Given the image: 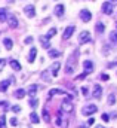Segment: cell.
Returning a JSON list of instances; mask_svg holds the SVG:
<instances>
[{
    "label": "cell",
    "instance_id": "obj_1",
    "mask_svg": "<svg viewBox=\"0 0 117 128\" xmlns=\"http://www.w3.org/2000/svg\"><path fill=\"white\" fill-rule=\"evenodd\" d=\"M76 61H77V57L76 55H71L67 61V66H65V73L67 74H71L74 72V67H76Z\"/></svg>",
    "mask_w": 117,
    "mask_h": 128
},
{
    "label": "cell",
    "instance_id": "obj_2",
    "mask_svg": "<svg viewBox=\"0 0 117 128\" xmlns=\"http://www.w3.org/2000/svg\"><path fill=\"white\" fill-rule=\"evenodd\" d=\"M61 109H62L64 112H67V113H71V112L74 110V104L71 103L70 98H65V100L62 101V104H61Z\"/></svg>",
    "mask_w": 117,
    "mask_h": 128
},
{
    "label": "cell",
    "instance_id": "obj_3",
    "mask_svg": "<svg viewBox=\"0 0 117 128\" xmlns=\"http://www.w3.org/2000/svg\"><path fill=\"white\" fill-rule=\"evenodd\" d=\"M96 110H98V106H96V104H86V106L82 109V113H83L85 116H89V115L95 113Z\"/></svg>",
    "mask_w": 117,
    "mask_h": 128
},
{
    "label": "cell",
    "instance_id": "obj_4",
    "mask_svg": "<svg viewBox=\"0 0 117 128\" xmlns=\"http://www.w3.org/2000/svg\"><path fill=\"white\" fill-rule=\"evenodd\" d=\"M79 16H80V20L85 21V22H89V21L92 20V14L89 12V9H82L80 14H79Z\"/></svg>",
    "mask_w": 117,
    "mask_h": 128
},
{
    "label": "cell",
    "instance_id": "obj_5",
    "mask_svg": "<svg viewBox=\"0 0 117 128\" xmlns=\"http://www.w3.org/2000/svg\"><path fill=\"white\" fill-rule=\"evenodd\" d=\"M113 2H104L102 3V12L105 14V15H111L113 14Z\"/></svg>",
    "mask_w": 117,
    "mask_h": 128
},
{
    "label": "cell",
    "instance_id": "obj_6",
    "mask_svg": "<svg viewBox=\"0 0 117 128\" xmlns=\"http://www.w3.org/2000/svg\"><path fill=\"white\" fill-rule=\"evenodd\" d=\"M74 30H76V27L74 26H68L65 30H64V34H62V39L64 40H67V39H70L71 36H73V33H74Z\"/></svg>",
    "mask_w": 117,
    "mask_h": 128
},
{
    "label": "cell",
    "instance_id": "obj_7",
    "mask_svg": "<svg viewBox=\"0 0 117 128\" xmlns=\"http://www.w3.org/2000/svg\"><path fill=\"white\" fill-rule=\"evenodd\" d=\"M24 14H25V16H28V18H33V16L36 15V8H34L33 4H28V6H25V8H24Z\"/></svg>",
    "mask_w": 117,
    "mask_h": 128
},
{
    "label": "cell",
    "instance_id": "obj_8",
    "mask_svg": "<svg viewBox=\"0 0 117 128\" xmlns=\"http://www.w3.org/2000/svg\"><path fill=\"white\" fill-rule=\"evenodd\" d=\"M79 42H80V45H85L86 42H90V34L89 32H83L80 36H79Z\"/></svg>",
    "mask_w": 117,
    "mask_h": 128
},
{
    "label": "cell",
    "instance_id": "obj_9",
    "mask_svg": "<svg viewBox=\"0 0 117 128\" xmlns=\"http://www.w3.org/2000/svg\"><path fill=\"white\" fill-rule=\"evenodd\" d=\"M6 21H9V26H10L12 28H16V27H18V20H16L15 15H7V20H6Z\"/></svg>",
    "mask_w": 117,
    "mask_h": 128
},
{
    "label": "cell",
    "instance_id": "obj_10",
    "mask_svg": "<svg viewBox=\"0 0 117 128\" xmlns=\"http://www.w3.org/2000/svg\"><path fill=\"white\" fill-rule=\"evenodd\" d=\"M59 68H61V63H58V61H55V63L51 66V72H52V76H58V72H59Z\"/></svg>",
    "mask_w": 117,
    "mask_h": 128
},
{
    "label": "cell",
    "instance_id": "obj_11",
    "mask_svg": "<svg viewBox=\"0 0 117 128\" xmlns=\"http://www.w3.org/2000/svg\"><path fill=\"white\" fill-rule=\"evenodd\" d=\"M39 40H40V43H42V46H43L45 49H49V48H51V42H49V39H48L46 36H40Z\"/></svg>",
    "mask_w": 117,
    "mask_h": 128
},
{
    "label": "cell",
    "instance_id": "obj_12",
    "mask_svg": "<svg viewBox=\"0 0 117 128\" xmlns=\"http://www.w3.org/2000/svg\"><path fill=\"white\" fill-rule=\"evenodd\" d=\"M12 82H15V79H7V80H3V82H0V91H1V92H4V91L7 90V86H9Z\"/></svg>",
    "mask_w": 117,
    "mask_h": 128
},
{
    "label": "cell",
    "instance_id": "obj_13",
    "mask_svg": "<svg viewBox=\"0 0 117 128\" xmlns=\"http://www.w3.org/2000/svg\"><path fill=\"white\" fill-rule=\"evenodd\" d=\"M40 76H42V80H45V82H52V76H51L49 70H43Z\"/></svg>",
    "mask_w": 117,
    "mask_h": 128
},
{
    "label": "cell",
    "instance_id": "obj_14",
    "mask_svg": "<svg viewBox=\"0 0 117 128\" xmlns=\"http://www.w3.org/2000/svg\"><path fill=\"white\" fill-rule=\"evenodd\" d=\"M108 40H110V43H111V45H114V46H116V45H117V30H114V32L110 33Z\"/></svg>",
    "mask_w": 117,
    "mask_h": 128
},
{
    "label": "cell",
    "instance_id": "obj_15",
    "mask_svg": "<svg viewBox=\"0 0 117 128\" xmlns=\"http://www.w3.org/2000/svg\"><path fill=\"white\" fill-rule=\"evenodd\" d=\"M83 67H85V73H90V72L93 70V63L89 61V60H86V61L83 63Z\"/></svg>",
    "mask_w": 117,
    "mask_h": 128
},
{
    "label": "cell",
    "instance_id": "obj_16",
    "mask_svg": "<svg viewBox=\"0 0 117 128\" xmlns=\"http://www.w3.org/2000/svg\"><path fill=\"white\" fill-rule=\"evenodd\" d=\"M95 30H96V33L102 34V33L105 32V26H104L101 21H96V24H95Z\"/></svg>",
    "mask_w": 117,
    "mask_h": 128
},
{
    "label": "cell",
    "instance_id": "obj_17",
    "mask_svg": "<svg viewBox=\"0 0 117 128\" xmlns=\"http://www.w3.org/2000/svg\"><path fill=\"white\" fill-rule=\"evenodd\" d=\"M101 96H102V88L99 85H95L93 86V97L95 98H101Z\"/></svg>",
    "mask_w": 117,
    "mask_h": 128
},
{
    "label": "cell",
    "instance_id": "obj_18",
    "mask_svg": "<svg viewBox=\"0 0 117 128\" xmlns=\"http://www.w3.org/2000/svg\"><path fill=\"white\" fill-rule=\"evenodd\" d=\"M6 20H7V9L0 8V22H4Z\"/></svg>",
    "mask_w": 117,
    "mask_h": 128
},
{
    "label": "cell",
    "instance_id": "obj_19",
    "mask_svg": "<svg viewBox=\"0 0 117 128\" xmlns=\"http://www.w3.org/2000/svg\"><path fill=\"white\" fill-rule=\"evenodd\" d=\"M64 9H65L64 4H57V6H55V15L61 18V16L64 15Z\"/></svg>",
    "mask_w": 117,
    "mask_h": 128
},
{
    "label": "cell",
    "instance_id": "obj_20",
    "mask_svg": "<svg viewBox=\"0 0 117 128\" xmlns=\"http://www.w3.org/2000/svg\"><path fill=\"white\" fill-rule=\"evenodd\" d=\"M37 90H39V86H37V85H30V88L27 90V94H28V96L31 97V98H33V97L36 96Z\"/></svg>",
    "mask_w": 117,
    "mask_h": 128
},
{
    "label": "cell",
    "instance_id": "obj_21",
    "mask_svg": "<svg viewBox=\"0 0 117 128\" xmlns=\"http://www.w3.org/2000/svg\"><path fill=\"white\" fill-rule=\"evenodd\" d=\"M36 55H37V49H36V48H31V51H30V55H28V63H34V60H36Z\"/></svg>",
    "mask_w": 117,
    "mask_h": 128
},
{
    "label": "cell",
    "instance_id": "obj_22",
    "mask_svg": "<svg viewBox=\"0 0 117 128\" xmlns=\"http://www.w3.org/2000/svg\"><path fill=\"white\" fill-rule=\"evenodd\" d=\"M9 64H10V67H12L13 70H16V72H19V70H21V64L18 63L16 60H13V58H12V60L9 61Z\"/></svg>",
    "mask_w": 117,
    "mask_h": 128
},
{
    "label": "cell",
    "instance_id": "obj_23",
    "mask_svg": "<svg viewBox=\"0 0 117 128\" xmlns=\"http://www.w3.org/2000/svg\"><path fill=\"white\" fill-rule=\"evenodd\" d=\"M54 94H65V91H64V90H58V88H55V90L49 91V94H48V100H51Z\"/></svg>",
    "mask_w": 117,
    "mask_h": 128
},
{
    "label": "cell",
    "instance_id": "obj_24",
    "mask_svg": "<svg viewBox=\"0 0 117 128\" xmlns=\"http://www.w3.org/2000/svg\"><path fill=\"white\" fill-rule=\"evenodd\" d=\"M25 94H27V91H25V90H22V88H19V90H16V91H15V94H13V96L16 97V98H24Z\"/></svg>",
    "mask_w": 117,
    "mask_h": 128
},
{
    "label": "cell",
    "instance_id": "obj_25",
    "mask_svg": "<svg viewBox=\"0 0 117 128\" xmlns=\"http://www.w3.org/2000/svg\"><path fill=\"white\" fill-rule=\"evenodd\" d=\"M30 121H31L33 124H39V122H40V118H39V115H37L36 112H33V113L30 115Z\"/></svg>",
    "mask_w": 117,
    "mask_h": 128
},
{
    "label": "cell",
    "instance_id": "obj_26",
    "mask_svg": "<svg viewBox=\"0 0 117 128\" xmlns=\"http://www.w3.org/2000/svg\"><path fill=\"white\" fill-rule=\"evenodd\" d=\"M49 57L51 58H58V57H61V52L57 51V49H49Z\"/></svg>",
    "mask_w": 117,
    "mask_h": 128
},
{
    "label": "cell",
    "instance_id": "obj_27",
    "mask_svg": "<svg viewBox=\"0 0 117 128\" xmlns=\"http://www.w3.org/2000/svg\"><path fill=\"white\" fill-rule=\"evenodd\" d=\"M57 125L61 127V128H67V127H68V122H67V121H62V119H61V116H59L58 121H57Z\"/></svg>",
    "mask_w": 117,
    "mask_h": 128
},
{
    "label": "cell",
    "instance_id": "obj_28",
    "mask_svg": "<svg viewBox=\"0 0 117 128\" xmlns=\"http://www.w3.org/2000/svg\"><path fill=\"white\" fill-rule=\"evenodd\" d=\"M3 43H4V48H6V49H12V45H13V43H12L10 39H4Z\"/></svg>",
    "mask_w": 117,
    "mask_h": 128
},
{
    "label": "cell",
    "instance_id": "obj_29",
    "mask_svg": "<svg viewBox=\"0 0 117 128\" xmlns=\"http://www.w3.org/2000/svg\"><path fill=\"white\" fill-rule=\"evenodd\" d=\"M28 104L31 106V107H37V104H39V100H37L36 97H33V98H30Z\"/></svg>",
    "mask_w": 117,
    "mask_h": 128
},
{
    "label": "cell",
    "instance_id": "obj_30",
    "mask_svg": "<svg viewBox=\"0 0 117 128\" xmlns=\"http://www.w3.org/2000/svg\"><path fill=\"white\" fill-rule=\"evenodd\" d=\"M43 119H45L46 122L51 121V116H49V113H48V109H43Z\"/></svg>",
    "mask_w": 117,
    "mask_h": 128
},
{
    "label": "cell",
    "instance_id": "obj_31",
    "mask_svg": "<svg viewBox=\"0 0 117 128\" xmlns=\"http://www.w3.org/2000/svg\"><path fill=\"white\" fill-rule=\"evenodd\" d=\"M108 103L110 104H116V96L114 94H110L108 96Z\"/></svg>",
    "mask_w": 117,
    "mask_h": 128
},
{
    "label": "cell",
    "instance_id": "obj_32",
    "mask_svg": "<svg viewBox=\"0 0 117 128\" xmlns=\"http://www.w3.org/2000/svg\"><path fill=\"white\" fill-rule=\"evenodd\" d=\"M55 34H57V28H51V30H49V33L46 34V37L49 39V37H52V36H55Z\"/></svg>",
    "mask_w": 117,
    "mask_h": 128
},
{
    "label": "cell",
    "instance_id": "obj_33",
    "mask_svg": "<svg viewBox=\"0 0 117 128\" xmlns=\"http://www.w3.org/2000/svg\"><path fill=\"white\" fill-rule=\"evenodd\" d=\"M102 121L104 122H108L110 121V115L108 113H102Z\"/></svg>",
    "mask_w": 117,
    "mask_h": 128
},
{
    "label": "cell",
    "instance_id": "obj_34",
    "mask_svg": "<svg viewBox=\"0 0 117 128\" xmlns=\"http://www.w3.org/2000/svg\"><path fill=\"white\" fill-rule=\"evenodd\" d=\"M0 107H3V109H9V103H7V101H0Z\"/></svg>",
    "mask_w": 117,
    "mask_h": 128
},
{
    "label": "cell",
    "instance_id": "obj_35",
    "mask_svg": "<svg viewBox=\"0 0 117 128\" xmlns=\"http://www.w3.org/2000/svg\"><path fill=\"white\" fill-rule=\"evenodd\" d=\"M16 124H18V121H16V118H12V119H10V125H12V127H15Z\"/></svg>",
    "mask_w": 117,
    "mask_h": 128
},
{
    "label": "cell",
    "instance_id": "obj_36",
    "mask_svg": "<svg viewBox=\"0 0 117 128\" xmlns=\"http://www.w3.org/2000/svg\"><path fill=\"white\" fill-rule=\"evenodd\" d=\"M82 94H83L85 97L88 96V88H86V86H82Z\"/></svg>",
    "mask_w": 117,
    "mask_h": 128
},
{
    "label": "cell",
    "instance_id": "obj_37",
    "mask_svg": "<svg viewBox=\"0 0 117 128\" xmlns=\"http://www.w3.org/2000/svg\"><path fill=\"white\" fill-rule=\"evenodd\" d=\"M101 79H104V80H108V79H110V76L104 73V74H101Z\"/></svg>",
    "mask_w": 117,
    "mask_h": 128
},
{
    "label": "cell",
    "instance_id": "obj_38",
    "mask_svg": "<svg viewBox=\"0 0 117 128\" xmlns=\"http://www.w3.org/2000/svg\"><path fill=\"white\" fill-rule=\"evenodd\" d=\"M10 109H12L13 112H19V110H21V107H18V106H13V107H10Z\"/></svg>",
    "mask_w": 117,
    "mask_h": 128
},
{
    "label": "cell",
    "instance_id": "obj_39",
    "mask_svg": "<svg viewBox=\"0 0 117 128\" xmlns=\"http://www.w3.org/2000/svg\"><path fill=\"white\" fill-rule=\"evenodd\" d=\"M4 64H6V60H3V58H1V60H0V70H1V67H3Z\"/></svg>",
    "mask_w": 117,
    "mask_h": 128
},
{
    "label": "cell",
    "instance_id": "obj_40",
    "mask_svg": "<svg viewBox=\"0 0 117 128\" xmlns=\"http://www.w3.org/2000/svg\"><path fill=\"white\" fill-rule=\"evenodd\" d=\"M31 42H33V37H27L25 39V43H31Z\"/></svg>",
    "mask_w": 117,
    "mask_h": 128
},
{
    "label": "cell",
    "instance_id": "obj_41",
    "mask_svg": "<svg viewBox=\"0 0 117 128\" xmlns=\"http://www.w3.org/2000/svg\"><path fill=\"white\" fill-rule=\"evenodd\" d=\"M93 122H95V119H93V118H90V119H89V121H88V124H89V125H92Z\"/></svg>",
    "mask_w": 117,
    "mask_h": 128
},
{
    "label": "cell",
    "instance_id": "obj_42",
    "mask_svg": "<svg viewBox=\"0 0 117 128\" xmlns=\"http://www.w3.org/2000/svg\"><path fill=\"white\" fill-rule=\"evenodd\" d=\"M0 128H4V125H3V124H1V122H0Z\"/></svg>",
    "mask_w": 117,
    "mask_h": 128
},
{
    "label": "cell",
    "instance_id": "obj_43",
    "mask_svg": "<svg viewBox=\"0 0 117 128\" xmlns=\"http://www.w3.org/2000/svg\"><path fill=\"white\" fill-rule=\"evenodd\" d=\"M95 128H104V127H101V125H96V127H95Z\"/></svg>",
    "mask_w": 117,
    "mask_h": 128
},
{
    "label": "cell",
    "instance_id": "obj_44",
    "mask_svg": "<svg viewBox=\"0 0 117 128\" xmlns=\"http://www.w3.org/2000/svg\"><path fill=\"white\" fill-rule=\"evenodd\" d=\"M79 128H86V127H79Z\"/></svg>",
    "mask_w": 117,
    "mask_h": 128
},
{
    "label": "cell",
    "instance_id": "obj_45",
    "mask_svg": "<svg viewBox=\"0 0 117 128\" xmlns=\"http://www.w3.org/2000/svg\"><path fill=\"white\" fill-rule=\"evenodd\" d=\"M116 27H117V24H116Z\"/></svg>",
    "mask_w": 117,
    "mask_h": 128
}]
</instances>
